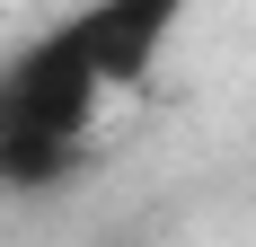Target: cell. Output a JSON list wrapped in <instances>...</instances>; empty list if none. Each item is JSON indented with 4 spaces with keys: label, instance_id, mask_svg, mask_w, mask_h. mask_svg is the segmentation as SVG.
Here are the masks:
<instances>
[{
    "label": "cell",
    "instance_id": "cell-1",
    "mask_svg": "<svg viewBox=\"0 0 256 247\" xmlns=\"http://www.w3.org/2000/svg\"><path fill=\"white\" fill-rule=\"evenodd\" d=\"M186 9H194V0H80L71 18H80V36H88V53H98L106 88L124 98V88H142V80L168 62Z\"/></svg>",
    "mask_w": 256,
    "mask_h": 247
}]
</instances>
